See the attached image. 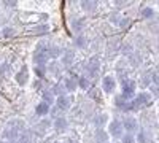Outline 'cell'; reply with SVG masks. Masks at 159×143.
Instances as JSON below:
<instances>
[{
    "label": "cell",
    "mask_w": 159,
    "mask_h": 143,
    "mask_svg": "<svg viewBox=\"0 0 159 143\" xmlns=\"http://www.w3.org/2000/svg\"><path fill=\"white\" fill-rule=\"evenodd\" d=\"M15 80H16V83L19 84V86H25L29 83V69L27 67H21V70L15 75Z\"/></svg>",
    "instance_id": "obj_9"
},
{
    "label": "cell",
    "mask_w": 159,
    "mask_h": 143,
    "mask_svg": "<svg viewBox=\"0 0 159 143\" xmlns=\"http://www.w3.org/2000/svg\"><path fill=\"white\" fill-rule=\"evenodd\" d=\"M137 141H139V143H147V141H148V137H147V134L140 131V132L137 134V137H135V143H137Z\"/></svg>",
    "instance_id": "obj_28"
},
{
    "label": "cell",
    "mask_w": 159,
    "mask_h": 143,
    "mask_svg": "<svg viewBox=\"0 0 159 143\" xmlns=\"http://www.w3.org/2000/svg\"><path fill=\"white\" fill-rule=\"evenodd\" d=\"M129 25H130V19L121 18V21H119V27L121 29H129Z\"/></svg>",
    "instance_id": "obj_30"
},
{
    "label": "cell",
    "mask_w": 159,
    "mask_h": 143,
    "mask_svg": "<svg viewBox=\"0 0 159 143\" xmlns=\"http://www.w3.org/2000/svg\"><path fill=\"white\" fill-rule=\"evenodd\" d=\"M54 103H56V108H59L61 111H67L72 105V97L70 96H59V97H56Z\"/></svg>",
    "instance_id": "obj_8"
},
{
    "label": "cell",
    "mask_w": 159,
    "mask_h": 143,
    "mask_svg": "<svg viewBox=\"0 0 159 143\" xmlns=\"http://www.w3.org/2000/svg\"><path fill=\"white\" fill-rule=\"evenodd\" d=\"M49 105H46L45 102H40L38 105L35 107V113H37V116H46L48 113H49Z\"/></svg>",
    "instance_id": "obj_18"
},
{
    "label": "cell",
    "mask_w": 159,
    "mask_h": 143,
    "mask_svg": "<svg viewBox=\"0 0 159 143\" xmlns=\"http://www.w3.org/2000/svg\"><path fill=\"white\" fill-rule=\"evenodd\" d=\"M70 29L75 34H80L84 29V19H72L70 21Z\"/></svg>",
    "instance_id": "obj_17"
},
{
    "label": "cell",
    "mask_w": 159,
    "mask_h": 143,
    "mask_svg": "<svg viewBox=\"0 0 159 143\" xmlns=\"http://www.w3.org/2000/svg\"><path fill=\"white\" fill-rule=\"evenodd\" d=\"M5 7H8V8H15V7H16V2H5Z\"/></svg>",
    "instance_id": "obj_33"
},
{
    "label": "cell",
    "mask_w": 159,
    "mask_h": 143,
    "mask_svg": "<svg viewBox=\"0 0 159 143\" xmlns=\"http://www.w3.org/2000/svg\"><path fill=\"white\" fill-rule=\"evenodd\" d=\"M121 143H135V137H134V134H123V137H121Z\"/></svg>",
    "instance_id": "obj_26"
},
{
    "label": "cell",
    "mask_w": 159,
    "mask_h": 143,
    "mask_svg": "<svg viewBox=\"0 0 159 143\" xmlns=\"http://www.w3.org/2000/svg\"><path fill=\"white\" fill-rule=\"evenodd\" d=\"M7 143H18V140H13V141H7Z\"/></svg>",
    "instance_id": "obj_35"
},
{
    "label": "cell",
    "mask_w": 159,
    "mask_h": 143,
    "mask_svg": "<svg viewBox=\"0 0 159 143\" xmlns=\"http://www.w3.org/2000/svg\"><path fill=\"white\" fill-rule=\"evenodd\" d=\"M0 143H2V141H0Z\"/></svg>",
    "instance_id": "obj_36"
},
{
    "label": "cell",
    "mask_w": 159,
    "mask_h": 143,
    "mask_svg": "<svg viewBox=\"0 0 159 143\" xmlns=\"http://www.w3.org/2000/svg\"><path fill=\"white\" fill-rule=\"evenodd\" d=\"M151 92L154 94V97H157V86H154V84L151 86Z\"/></svg>",
    "instance_id": "obj_34"
},
{
    "label": "cell",
    "mask_w": 159,
    "mask_h": 143,
    "mask_svg": "<svg viewBox=\"0 0 159 143\" xmlns=\"http://www.w3.org/2000/svg\"><path fill=\"white\" fill-rule=\"evenodd\" d=\"M135 89H137V83L134 80H130V78L123 80V94H121V97L126 99V100H132L135 97Z\"/></svg>",
    "instance_id": "obj_3"
},
{
    "label": "cell",
    "mask_w": 159,
    "mask_h": 143,
    "mask_svg": "<svg viewBox=\"0 0 159 143\" xmlns=\"http://www.w3.org/2000/svg\"><path fill=\"white\" fill-rule=\"evenodd\" d=\"M46 54H48V57L49 59H57V57H61L62 54H64V49L62 48H59V46H49L48 48V51H46Z\"/></svg>",
    "instance_id": "obj_16"
},
{
    "label": "cell",
    "mask_w": 159,
    "mask_h": 143,
    "mask_svg": "<svg viewBox=\"0 0 159 143\" xmlns=\"http://www.w3.org/2000/svg\"><path fill=\"white\" fill-rule=\"evenodd\" d=\"M73 45H75L76 48H80V49L86 48V45H88V40H86V37H83V35H78V37H75V40H73Z\"/></svg>",
    "instance_id": "obj_23"
},
{
    "label": "cell",
    "mask_w": 159,
    "mask_h": 143,
    "mask_svg": "<svg viewBox=\"0 0 159 143\" xmlns=\"http://www.w3.org/2000/svg\"><path fill=\"white\" fill-rule=\"evenodd\" d=\"M51 92H52V96H54V97H56V96H57V97H59V96H65L64 83H62V81H61V83H56V84H54V87L51 89Z\"/></svg>",
    "instance_id": "obj_21"
},
{
    "label": "cell",
    "mask_w": 159,
    "mask_h": 143,
    "mask_svg": "<svg viewBox=\"0 0 159 143\" xmlns=\"http://www.w3.org/2000/svg\"><path fill=\"white\" fill-rule=\"evenodd\" d=\"M99 67H100V64H99V57L94 56V57H91L89 60H86L84 64V69L86 72L89 73V76H96L99 73Z\"/></svg>",
    "instance_id": "obj_6"
},
{
    "label": "cell",
    "mask_w": 159,
    "mask_h": 143,
    "mask_svg": "<svg viewBox=\"0 0 159 143\" xmlns=\"http://www.w3.org/2000/svg\"><path fill=\"white\" fill-rule=\"evenodd\" d=\"M34 62L38 67H46V64L49 62V57L46 53H42V51H34Z\"/></svg>",
    "instance_id": "obj_11"
},
{
    "label": "cell",
    "mask_w": 159,
    "mask_h": 143,
    "mask_svg": "<svg viewBox=\"0 0 159 143\" xmlns=\"http://www.w3.org/2000/svg\"><path fill=\"white\" fill-rule=\"evenodd\" d=\"M76 84H78V87H81L84 91H88L91 87V81H89V78H86V76H80L76 80Z\"/></svg>",
    "instance_id": "obj_22"
},
{
    "label": "cell",
    "mask_w": 159,
    "mask_h": 143,
    "mask_svg": "<svg viewBox=\"0 0 159 143\" xmlns=\"http://www.w3.org/2000/svg\"><path fill=\"white\" fill-rule=\"evenodd\" d=\"M123 53H124V54H129V53H132V46H130L129 43H127V45H126V43L123 45Z\"/></svg>",
    "instance_id": "obj_32"
},
{
    "label": "cell",
    "mask_w": 159,
    "mask_h": 143,
    "mask_svg": "<svg viewBox=\"0 0 159 143\" xmlns=\"http://www.w3.org/2000/svg\"><path fill=\"white\" fill-rule=\"evenodd\" d=\"M108 19H110L111 24H119V21H121V16H119V13H118V11H113Z\"/></svg>",
    "instance_id": "obj_27"
},
{
    "label": "cell",
    "mask_w": 159,
    "mask_h": 143,
    "mask_svg": "<svg viewBox=\"0 0 159 143\" xmlns=\"http://www.w3.org/2000/svg\"><path fill=\"white\" fill-rule=\"evenodd\" d=\"M52 127H54V131L57 134H64L65 131L69 129V121L64 118V116H59V118L54 119V124H52Z\"/></svg>",
    "instance_id": "obj_10"
},
{
    "label": "cell",
    "mask_w": 159,
    "mask_h": 143,
    "mask_svg": "<svg viewBox=\"0 0 159 143\" xmlns=\"http://www.w3.org/2000/svg\"><path fill=\"white\" fill-rule=\"evenodd\" d=\"M25 131V123L21 121V119H13L8 123V126L5 127V131L2 134V137L8 141H13V140H18L19 134Z\"/></svg>",
    "instance_id": "obj_1"
},
{
    "label": "cell",
    "mask_w": 159,
    "mask_h": 143,
    "mask_svg": "<svg viewBox=\"0 0 159 143\" xmlns=\"http://www.w3.org/2000/svg\"><path fill=\"white\" fill-rule=\"evenodd\" d=\"M48 32H49L48 24H37L32 29V34H35V35H43V34H48Z\"/></svg>",
    "instance_id": "obj_20"
},
{
    "label": "cell",
    "mask_w": 159,
    "mask_h": 143,
    "mask_svg": "<svg viewBox=\"0 0 159 143\" xmlns=\"http://www.w3.org/2000/svg\"><path fill=\"white\" fill-rule=\"evenodd\" d=\"M61 64L64 67H69V65H72L73 64V60H75V53L72 49H64V54L61 56Z\"/></svg>",
    "instance_id": "obj_12"
},
{
    "label": "cell",
    "mask_w": 159,
    "mask_h": 143,
    "mask_svg": "<svg viewBox=\"0 0 159 143\" xmlns=\"http://www.w3.org/2000/svg\"><path fill=\"white\" fill-rule=\"evenodd\" d=\"M76 80H78V78H75V76H72V78H65V80L62 81V83H64V89L67 91V92H75L76 87H78Z\"/></svg>",
    "instance_id": "obj_13"
},
{
    "label": "cell",
    "mask_w": 159,
    "mask_h": 143,
    "mask_svg": "<svg viewBox=\"0 0 159 143\" xmlns=\"http://www.w3.org/2000/svg\"><path fill=\"white\" fill-rule=\"evenodd\" d=\"M2 34H3V37H5V38H11L13 35H15V29H11V27H5Z\"/></svg>",
    "instance_id": "obj_31"
},
{
    "label": "cell",
    "mask_w": 159,
    "mask_h": 143,
    "mask_svg": "<svg viewBox=\"0 0 159 143\" xmlns=\"http://www.w3.org/2000/svg\"><path fill=\"white\" fill-rule=\"evenodd\" d=\"M107 123H108L107 113H97V114H96V118H94V126H96L97 129H102L103 126H107Z\"/></svg>",
    "instance_id": "obj_14"
},
{
    "label": "cell",
    "mask_w": 159,
    "mask_h": 143,
    "mask_svg": "<svg viewBox=\"0 0 159 143\" xmlns=\"http://www.w3.org/2000/svg\"><path fill=\"white\" fill-rule=\"evenodd\" d=\"M35 75H37V78H43L45 76V73H46V67H38V65H35Z\"/></svg>",
    "instance_id": "obj_29"
},
{
    "label": "cell",
    "mask_w": 159,
    "mask_h": 143,
    "mask_svg": "<svg viewBox=\"0 0 159 143\" xmlns=\"http://www.w3.org/2000/svg\"><path fill=\"white\" fill-rule=\"evenodd\" d=\"M151 103H153V96L150 92H140L130 100V108H132V111H137L145 107H150Z\"/></svg>",
    "instance_id": "obj_2"
},
{
    "label": "cell",
    "mask_w": 159,
    "mask_h": 143,
    "mask_svg": "<svg viewBox=\"0 0 159 143\" xmlns=\"http://www.w3.org/2000/svg\"><path fill=\"white\" fill-rule=\"evenodd\" d=\"M96 7H97V2H92V0H91V2H88V0H86V2H81V8L84 11H94Z\"/></svg>",
    "instance_id": "obj_24"
},
{
    "label": "cell",
    "mask_w": 159,
    "mask_h": 143,
    "mask_svg": "<svg viewBox=\"0 0 159 143\" xmlns=\"http://www.w3.org/2000/svg\"><path fill=\"white\" fill-rule=\"evenodd\" d=\"M102 89L107 94L115 92V89H116V80H115V76H111V75L103 76V80H102Z\"/></svg>",
    "instance_id": "obj_7"
},
{
    "label": "cell",
    "mask_w": 159,
    "mask_h": 143,
    "mask_svg": "<svg viewBox=\"0 0 159 143\" xmlns=\"http://www.w3.org/2000/svg\"><path fill=\"white\" fill-rule=\"evenodd\" d=\"M110 137L113 138H121L123 134H124V129H123V124L119 119H113L108 123V132H107Z\"/></svg>",
    "instance_id": "obj_4"
},
{
    "label": "cell",
    "mask_w": 159,
    "mask_h": 143,
    "mask_svg": "<svg viewBox=\"0 0 159 143\" xmlns=\"http://www.w3.org/2000/svg\"><path fill=\"white\" fill-rule=\"evenodd\" d=\"M108 138H110V135L107 134V131H103V129H97L96 134H94L96 143H108Z\"/></svg>",
    "instance_id": "obj_15"
},
{
    "label": "cell",
    "mask_w": 159,
    "mask_h": 143,
    "mask_svg": "<svg viewBox=\"0 0 159 143\" xmlns=\"http://www.w3.org/2000/svg\"><path fill=\"white\" fill-rule=\"evenodd\" d=\"M140 16L142 18H153L154 16V10L151 7H145L142 11H140Z\"/></svg>",
    "instance_id": "obj_25"
},
{
    "label": "cell",
    "mask_w": 159,
    "mask_h": 143,
    "mask_svg": "<svg viewBox=\"0 0 159 143\" xmlns=\"http://www.w3.org/2000/svg\"><path fill=\"white\" fill-rule=\"evenodd\" d=\"M42 102H45L46 103V105H52V103H54V100H56V97L54 96H52V92H51V89H45L43 91V94H42Z\"/></svg>",
    "instance_id": "obj_19"
},
{
    "label": "cell",
    "mask_w": 159,
    "mask_h": 143,
    "mask_svg": "<svg viewBox=\"0 0 159 143\" xmlns=\"http://www.w3.org/2000/svg\"><path fill=\"white\" fill-rule=\"evenodd\" d=\"M123 129L126 131V134H134L139 131V121L134 118V116H126V118L121 121Z\"/></svg>",
    "instance_id": "obj_5"
}]
</instances>
